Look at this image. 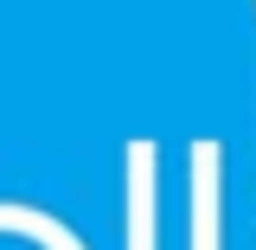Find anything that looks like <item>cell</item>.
<instances>
[{
	"label": "cell",
	"instance_id": "cell-2",
	"mask_svg": "<svg viewBox=\"0 0 256 250\" xmlns=\"http://www.w3.org/2000/svg\"><path fill=\"white\" fill-rule=\"evenodd\" d=\"M192 199H198V212H192V250H212V148H198V160H192Z\"/></svg>",
	"mask_w": 256,
	"mask_h": 250
},
{
	"label": "cell",
	"instance_id": "cell-1",
	"mask_svg": "<svg viewBox=\"0 0 256 250\" xmlns=\"http://www.w3.org/2000/svg\"><path fill=\"white\" fill-rule=\"evenodd\" d=\"M134 212H128V250H154V212H148V186H154V160L148 148H134Z\"/></svg>",
	"mask_w": 256,
	"mask_h": 250
}]
</instances>
